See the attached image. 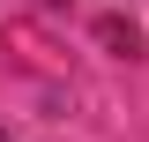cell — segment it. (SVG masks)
<instances>
[]
</instances>
